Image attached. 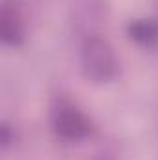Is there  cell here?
Listing matches in <instances>:
<instances>
[{"label": "cell", "instance_id": "cell-2", "mask_svg": "<svg viewBox=\"0 0 158 160\" xmlns=\"http://www.w3.org/2000/svg\"><path fill=\"white\" fill-rule=\"evenodd\" d=\"M54 123V130L58 136L65 138V140H82L89 134V121L87 118L80 112L78 108H75L73 104L62 102L52 116Z\"/></svg>", "mask_w": 158, "mask_h": 160}, {"label": "cell", "instance_id": "cell-1", "mask_svg": "<svg viewBox=\"0 0 158 160\" xmlns=\"http://www.w3.org/2000/svg\"><path fill=\"white\" fill-rule=\"evenodd\" d=\"M82 67L84 75L93 82H108L117 73V62L110 45L99 38H91L84 43Z\"/></svg>", "mask_w": 158, "mask_h": 160}, {"label": "cell", "instance_id": "cell-3", "mask_svg": "<svg viewBox=\"0 0 158 160\" xmlns=\"http://www.w3.org/2000/svg\"><path fill=\"white\" fill-rule=\"evenodd\" d=\"M0 28H2V39L6 43L17 45L22 41V21L19 13L7 4L2 8V13H0Z\"/></svg>", "mask_w": 158, "mask_h": 160}, {"label": "cell", "instance_id": "cell-4", "mask_svg": "<svg viewBox=\"0 0 158 160\" xmlns=\"http://www.w3.org/2000/svg\"><path fill=\"white\" fill-rule=\"evenodd\" d=\"M130 36L141 45H158V22L155 21H138L130 26Z\"/></svg>", "mask_w": 158, "mask_h": 160}]
</instances>
